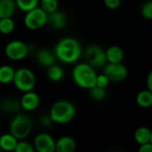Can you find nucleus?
<instances>
[{
    "instance_id": "nucleus-1",
    "label": "nucleus",
    "mask_w": 152,
    "mask_h": 152,
    "mask_svg": "<svg viewBox=\"0 0 152 152\" xmlns=\"http://www.w3.org/2000/svg\"><path fill=\"white\" fill-rule=\"evenodd\" d=\"M82 53V47L79 42L71 37H62L54 47L55 58L66 64L77 62Z\"/></svg>"
},
{
    "instance_id": "nucleus-2",
    "label": "nucleus",
    "mask_w": 152,
    "mask_h": 152,
    "mask_svg": "<svg viewBox=\"0 0 152 152\" xmlns=\"http://www.w3.org/2000/svg\"><path fill=\"white\" fill-rule=\"evenodd\" d=\"M96 75L95 69L87 62H81L75 65L71 72L74 83L84 89H90L95 86Z\"/></svg>"
},
{
    "instance_id": "nucleus-3",
    "label": "nucleus",
    "mask_w": 152,
    "mask_h": 152,
    "mask_svg": "<svg viewBox=\"0 0 152 152\" xmlns=\"http://www.w3.org/2000/svg\"><path fill=\"white\" fill-rule=\"evenodd\" d=\"M76 115V108L74 104L66 100L55 102L49 111V117L53 123L67 124L70 122Z\"/></svg>"
},
{
    "instance_id": "nucleus-4",
    "label": "nucleus",
    "mask_w": 152,
    "mask_h": 152,
    "mask_svg": "<svg viewBox=\"0 0 152 152\" xmlns=\"http://www.w3.org/2000/svg\"><path fill=\"white\" fill-rule=\"evenodd\" d=\"M32 129V121L30 118L24 114L16 115L9 126V133L12 134L18 141L25 140Z\"/></svg>"
},
{
    "instance_id": "nucleus-5",
    "label": "nucleus",
    "mask_w": 152,
    "mask_h": 152,
    "mask_svg": "<svg viewBox=\"0 0 152 152\" xmlns=\"http://www.w3.org/2000/svg\"><path fill=\"white\" fill-rule=\"evenodd\" d=\"M16 89L22 93L32 91L36 86V77L34 72L28 68H20L14 70L12 82Z\"/></svg>"
},
{
    "instance_id": "nucleus-6",
    "label": "nucleus",
    "mask_w": 152,
    "mask_h": 152,
    "mask_svg": "<svg viewBox=\"0 0 152 152\" xmlns=\"http://www.w3.org/2000/svg\"><path fill=\"white\" fill-rule=\"evenodd\" d=\"M47 13L42 10L39 6L26 12L24 17V25L30 30H37L43 28L46 24Z\"/></svg>"
},
{
    "instance_id": "nucleus-7",
    "label": "nucleus",
    "mask_w": 152,
    "mask_h": 152,
    "mask_svg": "<svg viewBox=\"0 0 152 152\" xmlns=\"http://www.w3.org/2000/svg\"><path fill=\"white\" fill-rule=\"evenodd\" d=\"M29 52L28 45L20 40H12L8 42L4 48L6 57L12 61H21L25 59Z\"/></svg>"
},
{
    "instance_id": "nucleus-8",
    "label": "nucleus",
    "mask_w": 152,
    "mask_h": 152,
    "mask_svg": "<svg viewBox=\"0 0 152 152\" xmlns=\"http://www.w3.org/2000/svg\"><path fill=\"white\" fill-rule=\"evenodd\" d=\"M85 57L89 65L95 68H102L107 63L105 50L97 45H89L85 51Z\"/></svg>"
},
{
    "instance_id": "nucleus-9",
    "label": "nucleus",
    "mask_w": 152,
    "mask_h": 152,
    "mask_svg": "<svg viewBox=\"0 0 152 152\" xmlns=\"http://www.w3.org/2000/svg\"><path fill=\"white\" fill-rule=\"evenodd\" d=\"M103 73L110 82H121L127 77V69L122 63H106L103 66Z\"/></svg>"
},
{
    "instance_id": "nucleus-10",
    "label": "nucleus",
    "mask_w": 152,
    "mask_h": 152,
    "mask_svg": "<svg viewBox=\"0 0 152 152\" xmlns=\"http://www.w3.org/2000/svg\"><path fill=\"white\" fill-rule=\"evenodd\" d=\"M35 151L54 152L55 151V140L53 136L46 133L38 134L33 142Z\"/></svg>"
},
{
    "instance_id": "nucleus-11",
    "label": "nucleus",
    "mask_w": 152,
    "mask_h": 152,
    "mask_svg": "<svg viewBox=\"0 0 152 152\" xmlns=\"http://www.w3.org/2000/svg\"><path fill=\"white\" fill-rule=\"evenodd\" d=\"M20 108L24 110L34 111L40 104V97L37 93L33 92V90L23 93V95L20 100Z\"/></svg>"
},
{
    "instance_id": "nucleus-12",
    "label": "nucleus",
    "mask_w": 152,
    "mask_h": 152,
    "mask_svg": "<svg viewBox=\"0 0 152 152\" xmlns=\"http://www.w3.org/2000/svg\"><path fill=\"white\" fill-rule=\"evenodd\" d=\"M46 24H49V26L54 29L64 28L68 24L67 15L63 12L56 10V11L47 14Z\"/></svg>"
},
{
    "instance_id": "nucleus-13",
    "label": "nucleus",
    "mask_w": 152,
    "mask_h": 152,
    "mask_svg": "<svg viewBox=\"0 0 152 152\" xmlns=\"http://www.w3.org/2000/svg\"><path fill=\"white\" fill-rule=\"evenodd\" d=\"M77 149V142L74 138L65 135L55 141L56 152H73Z\"/></svg>"
},
{
    "instance_id": "nucleus-14",
    "label": "nucleus",
    "mask_w": 152,
    "mask_h": 152,
    "mask_svg": "<svg viewBox=\"0 0 152 152\" xmlns=\"http://www.w3.org/2000/svg\"><path fill=\"white\" fill-rule=\"evenodd\" d=\"M106 60L109 63H119L124 60V51L118 45H111L106 51Z\"/></svg>"
},
{
    "instance_id": "nucleus-15",
    "label": "nucleus",
    "mask_w": 152,
    "mask_h": 152,
    "mask_svg": "<svg viewBox=\"0 0 152 152\" xmlns=\"http://www.w3.org/2000/svg\"><path fill=\"white\" fill-rule=\"evenodd\" d=\"M37 62L43 67H49L55 63V55L48 49H40L36 55Z\"/></svg>"
},
{
    "instance_id": "nucleus-16",
    "label": "nucleus",
    "mask_w": 152,
    "mask_h": 152,
    "mask_svg": "<svg viewBox=\"0 0 152 152\" xmlns=\"http://www.w3.org/2000/svg\"><path fill=\"white\" fill-rule=\"evenodd\" d=\"M16 9L15 0H0V18L12 17Z\"/></svg>"
},
{
    "instance_id": "nucleus-17",
    "label": "nucleus",
    "mask_w": 152,
    "mask_h": 152,
    "mask_svg": "<svg viewBox=\"0 0 152 152\" xmlns=\"http://www.w3.org/2000/svg\"><path fill=\"white\" fill-rule=\"evenodd\" d=\"M18 140L10 133L0 136V149L4 151H14Z\"/></svg>"
},
{
    "instance_id": "nucleus-18",
    "label": "nucleus",
    "mask_w": 152,
    "mask_h": 152,
    "mask_svg": "<svg viewBox=\"0 0 152 152\" xmlns=\"http://www.w3.org/2000/svg\"><path fill=\"white\" fill-rule=\"evenodd\" d=\"M134 141L140 145L142 143L150 142L152 140V134L150 128L146 126H141L138 127L134 134Z\"/></svg>"
},
{
    "instance_id": "nucleus-19",
    "label": "nucleus",
    "mask_w": 152,
    "mask_h": 152,
    "mask_svg": "<svg viewBox=\"0 0 152 152\" xmlns=\"http://www.w3.org/2000/svg\"><path fill=\"white\" fill-rule=\"evenodd\" d=\"M135 102L141 108H150L152 105V91L149 89L140 91L136 94Z\"/></svg>"
},
{
    "instance_id": "nucleus-20",
    "label": "nucleus",
    "mask_w": 152,
    "mask_h": 152,
    "mask_svg": "<svg viewBox=\"0 0 152 152\" xmlns=\"http://www.w3.org/2000/svg\"><path fill=\"white\" fill-rule=\"evenodd\" d=\"M46 76L47 78L52 82H60L64 76V71L61 67L53 63L51 66L46 68Z\"/></svg>"
},
{
    "instance_id": "nucleus-21",
    "label": "nucleus",
    "mask_w": 152,
    "mask_h": 152,
    "mask_svg": "<svg viewBox=\"0 0 152 152\" xmlns=\"http://www.w3.org/2000/svg\"><path fill=\"white\" fill-rule=\"evenodd\" d=\"M14 69L10 65L0 66V84L8 85L12 82Z\"/></svg>"
},
{
    "instance_id": "nucleus-22",
    "label": "nucleus",
    "mask_w": 152,
    "mask_h": 152,
    "mask_svg": "<svg viewBox=\"0 0 152 152\" xmlns=\"http://www.w3.org/2000/svg\"><path fill=\"white\" fill-rule=\"evenodd\" d=\"M14 28L15 23L12 17L0 18V33L3 35H9L12 33Z\"/></svg>"
},
{
    "instance_id": "nucleus-23",
    "label": "nucleus",
    "mask_w": 152,
    "mask_h": 152,
    "mask_svg": "<svg viewBox=\"0 0 152 152\" xmlns=\"http://www.w3.org/2000/svg\"><path fill=\"white\" fill-rule=\"evenodd\" d=\"M17 8L21 12H28L38 6L39 0H15Z\"/></svg>"
},
{
    "instance_id": "nucleus-24",
    "label": "nucleus",
    "mask_w": 152,
    "mask_h": 152,
    "mask_svg": "<svg viewBox=\"0 0 152 152\" xmlns=\"http://www.w3.org/2000/svg\"><path fill=\"white\" fill-rule=\"evenodd\" d=\"M1 107L7 113H15L20 109V101H16L14 99H6L4 101Z\"/></svg>"
},
{
    "instance_id": "nucleus-25",
    "label": "nucleus",
    "mask_w": 152,
    "mask_h": 152,
    "mask_svg": "<svg viewBox=\"0 0 152 152\" xmlns=\"http://www.w3.org/2000/svg\"><path fill=\"white\" fill-rule=\"evenodd\" d=\"M38 6L48 14L58 10L59 2L58 0H39Z\"/></svg>"
},
{
    "instance_id": "nucleus-26",
    "label": "nucleus",
    "mask_w": 152,
    "mask_h": 152,
    "mask_svg": "<svg viewBox=\"0 0 152 152\" xmlns=\"http://www.w3.org/2000/svg\"><path fill=\"white\" fill-rule=\"evenodd\" d=\"M90 96L94 101H102L106 97V90L105 88L94 86L90 89Z\"/></svg>"
},
{
    "instance_id": "nucleus-27",
    "label": "nucleus",
    "mask_w": 152,
    "mask_h": 152,
    "mask_svg": "<svg viewBox=\"0 0 152 152\" xmlns=\"http://www.w3.org/2000/svg\"><path fill=\"white\" fill-rule=\"evenodd\" d=\"M15 152H35L33 144L29 143L25 140H19L17 142L16 147L14 149Z\"/></svg>"
},
{
    "instance_id": "nucleus-28",
    "label": "nucleus",
    "mask_w": 152,
    "mask_h": 152,
    "mask_svg": "<svg viewBox=\"0 0 152 152\" xmlns=\"http://www.w3.org/2000/svg\"><path fill=\"white\" fill-rule=\"evenodd\" d=\"M141 13L143 18L146 20H151L152 19V2L148 1L144 3L142 6Z\"/></svg>"
},
{
    "instance_id": "nucleus-29",
    "label": "nucleus",
    "mask_w": 152,
    "mask_h": 152,
    "mask_svg": "<svg viewBox=\"0 0 152 152\" xmlns=\"http://www.w3.org/2000/svg\"><path fill=\"white\" fill-rule=\"evenodd\" d=\"M110 79L107 77V76L103 73L101 75H96V78H95V86L102 87V88H106L109 84H110Z\"/></svg>"
},
{
    "instance_id": "nucleus-30",
    "label": "nucleus",
    "mask_w": 152,
    "mask_h": 152,
    "mask_svg": "<svg viewBox=\"0 0 152 152\" xmlns=\"http://www.w3.org/2000/svg\"><path fill=\"white\" fill-rule=\"evenodd\" d=\"M121 0H104V4L110 10H116L119 7Z\"/></svg>"
},
{
    "instance_id": "nucleus-31",
    "label": "nucleus",
    "mask_w": 152,
    "mask_h": 152,
    "mask_svg": "<svg viewBox=\"0 0 152 152\" xmlns=\"http://www.w3.org/2000/svg\"><path fill=\"white\" fill-rule=\"evenodd\" d=\"M139 152H151L152 151V143L151 142L140 144V147L138 149Z\"/></svg>"
},
{
    "instance_id": "nucleus-32",
    "label": "nucleus",
    "mask_w": 152,
    "mask_h": 152,
    "mask_svg": "<svg viewBox=\"0 0 152 152\" xmlns=\"http://www.w3.org/2000/svg\"><path fill=\"white\" fill-rule=\"evenodd\" d=\"M40 123H41V125L43 126H50V124L52 123V120H51L49 115L48 116H43L41 118V119H40Z\"/></svg>"
},
{
    "instance_id": "nucleus-33",
    "label": "nucleus",
    "mask_w": 152,
    "mask_h": 152,
    "mask_svg": "<svg viewBox=\"0 0 152 152\" xmlns=\"http://www.w3.org/2000/svg\"><path fill=\"white\" fill-rule=\"evenodd\" d=\"M147 88L152 91V72H150L147 77Z\"/></svg>"
},
{
    "instance_id": "nucleus-34",
    "label": "nucleus",
    "mask_w": 152,
    "mask_h": 152,
    "mask_svg": "<svg viewBox=\"0 0 152 152\" xmlns=\"http://www.w3.org/2000/svg\"><path fill=\"white\" fill-rule=\"evenodd\" d=\"M0 108H1V103H0Z\"/></svg>"
},
{
    "instance_id": "nucleus-35",
    "label": "nucleus",
    "mask_w": 152,
    "mask_h": 152,
    "mask_svg": "<svg viewBox=\"0 0 152 152\" xmlns=\"http://www.w3.org/2000/svg\"><path fill=\"white\" fill-rule=\"evenodd\" d=\"M0 151H1V149H0Z\"/></svg>"
}]
</instances>
